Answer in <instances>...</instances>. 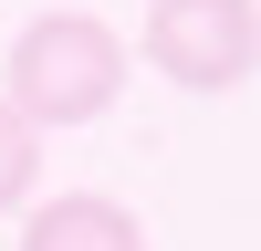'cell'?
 I'll return each instance as SVG.
<instances>
[{
	"mask_svg": "<svg viewBox=\"0 0 261 251\" xmlns=\"http://www.w3.org/2000/svg\"><path fill=\"white\" fill-rule=\"evenodd\" d=\"M115 94H125V42L105 32L94 11L21 21L11 63H0V105H11V115H32L42 136H53V126H94Z\"/></svg>",
	"mask_w": 261,
	"mask_h": 251,
	"instance_id": "cell-1",
	"label": "cell"
},
{
	"mask_svg": "<svg viewBox=\"0 0 261 251\" xmlns=\"http://www.w3.org/2000/svg\"><path fill=\"white\" fill-rule=\"evenodd\" d=\"M21 251H146V230H136V209L105 199V188H63V199L32 209Z\"/></svg>",
	"mask_w": 261,
	"mask_h": 251,
	"instance_id": "cell-3",
	"label": "cell"
},
{
	"mask_svg": "<svg viewBox=\"0 0 261 251\" xmlns=\"http://www.w3.org/2000/svg\"><path fill=\"white\" fill-rule=\"evenodd\" d=\"M32 167H42V126L0 105V209H21V199H32Z\"/></svg>",
	"mask_w": 261,
	"mask_h": 251,
	"instance_id": "cell-4",
	"label": "cell"
},
{
	"mask_svg": "<svg viewBox=\"0 0 261 251\" xmlns=\"http://www.w3.org/2000/svg\"><path fill=\"white\" fill-rule=\"evenodd\" d=\"M136 53L188 94H230L261 73V0H146Z\"/></svg>",
	"mask_w": 261,
	"mask_h": 251,
	"instance_id": "cell-2",
	"label": "cell"
}]
</instances>
